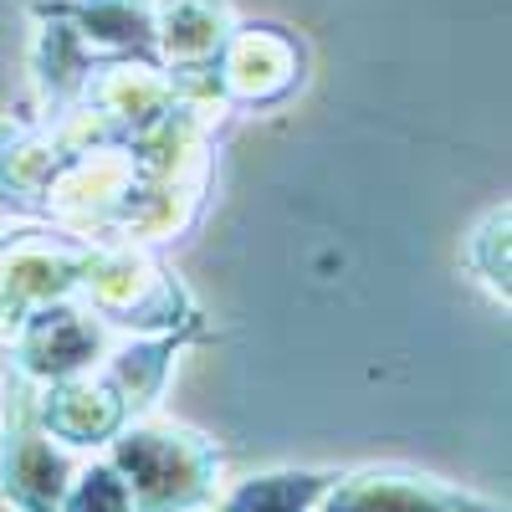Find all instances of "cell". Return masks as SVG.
I'll return each instance as SVG.
<instances>
[{"label": "cell", "mask_w": 512, "mask_h": 512, "mask_svg": "<svg viewBox=\"0 0 512 512\" xmlns=\"http://www.w3.org/2000/svg\"><path fill=\"white\" fill-rule=\"evenodd\" d=\"M113 472L128 482L134 512H185L205 502L216 456L180 431H128L113 441Z\"/></svg>", "instance_id": "cell-1"}, {"label": "cell", "mask_w": 512, "mask_h": 512, "mask_svg": "<svg viewBox=\"0 0 512 512\" xmlns=\"http://www.w3.org/2000/svg\"><path fill=\"white\" fill-rule=\"evenodd\" d=\"M323 497H328L323 512H497L456 487H441L431 477H405V472L333 477Z\"/></svg>", "instance_id": "cell-2"}, {"label": "cell", "mask_w": 512, "mask_h": 512, "mask_svg": "<svg viewBox=\"0 0 512 512\" xmlns=\"http://www.w3.org/2000/svg\"><path fill=\"white\" fill-rule=\"evenodd\" d=\"M67 497V512H134V497H128V482L113 472V466H88L77 477Z\"/></svg>", "instance_id": "cell-5"}, {"label": "cell", "mask_w": 512, "mask_h": 512, "mask_svg": "<svg viewBox=\"0 0 512 512\" xmlns=\"http://www.w3.org/2000/svg\"><path fill=\"white\" fill-rule=\"evenodd\" d=\"M67 456L52 451V441L16 420L6 431V456H0V492H6L21 512H62L67 492Z\"/></svg>", "instance_id": "cell-3"}, {"label": "cell", "mask_w": 512, "mask_h": 512, "mask_svg": "<svg viewBox=\"0 0 512 512\" xmlns=\"http://www.w3.org/2000/svg\"><path fill=\"white\" fill-rule=\"evenodd\" d=\"M333 487V472H267L226 497V512H313V502Z\"/></svg>", "instance_id": "cell-4"}]
</instances>
